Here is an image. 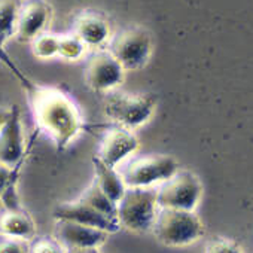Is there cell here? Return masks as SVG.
I'll use <instances>...</instances> for the list:
<instances>
[{
	"label": "cell",
	"instance_id": "cell-7",
	"mask_svg": "<svg viewBox=\"0 0 253 253\" xmlns=\"http://www.w3.org/2000/svg\"><path fill=\"white\" fill-rule=\"evenodd\" d=\"M152 38L142 27H128L110 41L109 51L125 70H139L151 58Z\"/></svg>",
	"mask_w": 253,
	"mask_h": 253
},
{
	"label": "cell",
	"instance_id": "cell-6",
	"mask_svg": "<svg viewBox=\"0 0 253 253\" xmlns=\"http://www.w3.org/2000/svg\"><path fill=\"white\" fill-rule=\"evenodd\" d=\"M201 180L189 170H179L173 177L161 183L157 189L158 206L161 209L194 211L201 200Z\"/></svg>",
	"mask_w": 253,
	"mask_h": 253
},
{
	"label": "cell",
	"instance_id": "cell-8",
	"mask_svg": "<svg viewBox=\"0 0 253 253\" xmlns=\"http://www.w3.org/2000/svg\"><path fill=\"white\" fill-rule=\"evenodd\" d=\"M125 69L110 54V51H97L85 67L86 85L95 92H110L124 79Z\"/></svg>",
	"mask_w": 253,
	"mask_h": 253
},
{
	"label": "cell",
	"instance_id": "cell-14",
	"mask_svg": "<svg viewBox=\"0 0 253 253\" xmlns=\"http://www.w3.org/2000/svg\"><path fill=\"white\" fill-rule=\"evenodd\" d=\"M20 8H21L20 0H0V58L14 70V73H17V76L23 81V84H26L27 79L17 70V67L9 61V58L3 51V43L17 32Z\"/></svg>",
	"mask_w": 253,
	"mask_h": 253
},
{
	"label": "cell",
	"instance_id": "cell-21",
	"mask_svg": "<svg viewBox=\"0 0 253 253\" xmlns=\"http://www.w3.org/2000/svg\"><path fill=\"white\" fill-rule=\"evenodd\" d=\"M21 166V164H20ZM20 166L17 167H9L0 163V197H2L9 188L17 186V179H18V170Z\"/></svg>",
	"mask_w": 253,
	"mask_h": 253
},
{
	"label": "cell",
	"instance_id": "cell-10",
	"mask_svg": "<svg viewBox=\"0 0 253 253\" xmlns=\"http://www.w3.org/2000/svg\"><path fill=\"white\" fill-rule=\"evenodd\" d=\"M26 154L24 136H23V124L20 109L14 106L9 109V116L0 130V163L17 167L21 164Z\"/></svg>",
	"mask_w": 253,
	"mask_h": 253
},
{
	"label": "cell",
	"instance_id": "cell-24",
	"mask_svg": "<svg viewBox=\"0 0 253 253\" xmlns=\"http://www.w3.org/2000/svg\"><path fill=\"white\" fill-rule=\"evenodd\" d=\"M29 250L26 241L0 234V253H29Z\"/></svg>",
	"mask_w": 253,
	"mask_h": 253
},
{
	"label": "cell",
	"instance_id": "cell-3",
	"mask_svg": "<svg viewBox=\"0 0 253 253\" xmlns=\"http://www.w3.org/2000/svg\"><path fill=\"white\" fill-rule=\"evenodd\" d=\"M158 210L157 189L128 188L116 204V219L126 229L145 232L152 229Z\"/></svg>",
	"mask_w": 253,
	"mask_h": 253
},
{
	"label": "cell",
	"instance_id": "cell-20",
	"mask_svg": "<svg viewBox=\"0 0 253 253\" xmlns=\"http://www.w3.org/2000/svg\"><path fill=\"white\" fill-rule=\"evenodd\" d=\"M85 49H86L85 43L76 35L60 36V49H58L60 57L66 60H79L84 55Z\"/></svg>",
	"mask_w": 253,
	"mask_h": 253
},
{
	"label": "cell",
	"instance_id": "cell-5",
	"mask_svg": "<svg viewBox=\"0 0 253 253\" xmlns=\"http://www.w3.org/2000/svg\"><path fill=\"white\" fill-rule=\"evenodd\" d=\"M179 170V164L171 155L152 154L131 160L119 173L126 188H152L164 183Z\"/></svg>",
	"mask_w": 253,
	"mask_h": 253
},
{
	"label": "cell",
	"instance_id": "cell-19",
	"mask_svg": "<svg viewBox=\"0 0 253 253\" xmlns=\"http://www.w3.org/2000/svg\"><path fill=\"white\" fill-rule=\"evenodd\" d=\"M32 48H33V54L38 58H52L55 55H58V49H60V36L51 35V33H43L39 38H36L32 42Z\"/></svg>",
	"mask_w": 253,
	"mask_h": 253
},
{
	"label": "cell",
	"instance_id": "cell-12",
	"mask_svg": "<svg viewBox=\"0 0 253 253\" xmlns=\"http://www.w3.org/2000/svg\"><path fill=\"white\" fill-rule=\"evenodd\" d=\"M49 20L51 8L45 0H27L21 3L15 35L21 42H33L43 35Z\"/></svg>",
	"mask_w": 253,
	"mask_h": 253
},
{
	"label": "cell",
	"instance_id": "cell-18",
	"mask_svg": "<svg viewBox=\"0 0 253 253\" xmlns=\"http://www.w3.org/2000/svg\"><path fill=\"white\" fill-rule=\"evenodd\" d=\"M79 200L86 203L88 206H91L92 209H95L101 214L112 217V219H116V204L100 189V186L95 182H92L86 188V191L82 194V197Z\"/></svg>",
	"mask_w": 253,
	"mask_h": 253
},
{
	"label": "cell",
	"instance_id": "cell-22",
	"mask_svg": "<svg viewBox=\"0 0 253 253\" xmlns=\"http://www.w3.org/2000/svg\"><path fill=\"white\" fill-rule=\"evenodd\" d=\"M66 252L67 249L55 238L38 240L33 246H30V250H29V253H66Z\"/></svg>",
	"mask_w": 253,
	"mask_h": 253
},
{
	"label": "cell",
	"instance_id": "cell-2",
	"mask_svg": "<svg viewBox=\"0 0 253 253\" xmlns=\"http://www.w3.org/2000/svg\"><path fill=\"white\" fill-rule=\"evenodd\" d=\"M152 231L163 244L182 247L200 240L204 234V225L194 211L160 207Z\"/></svg>",
	"mask_w": 253,
	"mask_h": 253
},
{
	"label": "cell",
	"instance_id": "cell-11",
	"mask_svg": "<svg viewBox=\"0 0 253 253\" xmlns=\"http://www.w3.org/2000/svg\"><path fill=\"white\" fill-rule=\"evenodd\" d=\"M137 149V137L130 130L122 128V126H115V128H110L104 133L97 157L104 164L118 169L122 161H125Z\"/></svg>",
	"mask_w": 253,
	"mask_h": 253
},
{
	"label": "cell",
	"instance_id": "cell-9",
	"mask_svg": "<svg viewBox=\"0 0 253 253\" xmlns=\"http://www.w3.org/2000/svg\"><path fill=\"white\" fill-rule=\"evenodd\" d=\"M54 217L55 220H66V222H75L79 225L91 226L95 229H101L107 234L116 232L121 225L116 219L107 217L88 206L86 203L76 200L70 203H63L55 207L54 210Z\"/></svg>",
	"mask_w": 253,
	"mask_h": 253
},
{
	"label": "cell",
	"instance_id": "cell-15",
	"mask_svg": "<svg viewBox=\"0 0 253 253\" xmlns=\"http://www.w3.org/2000/svg\"><path fill=\"white\" fill-rule=\"evenodd\" d=\"M85 46H101L109 41L110 29L104 18L95 14H84L75 23V33Z\"/></svg>",
	"mask_w": 253,
	"mask_h": 253
},
{
	"label": "cell",
	"instance_id": "cell-13",
	"mask_svg": "<svg viewBox=\"0 0 253 253\" xmlns=\"http://www.w3.org/2000/svg\"><path fill=\"white\" fill-rule=\"evenodd\" d=\"M107 238V232L75 222L57 220L55 240L66 249H98Z\"/></svg>",
	"mask_w": 253,
	"mask_h": 253
},
{
	"label": "cell",
	"instance_id": "cell-16",
	"mask_svg": "<svg viewBox=\"0 0 253 253\" xmlns=\"http://www.w3.org/2000/svg\"><path fill=\"white\" fill-rule=\"evenodd\" d=\"M92 164H94V173H95L94 182L115 204H118L121 198L124 197V194L126 192V189H128L121 173L115 167L104 164L98 157L92 158Z\"/></svg>",
	"mask_w": 253,
	"mask_h": 253
},
{
	"label": "cell",
	"instance_id": "cell-4",
	"mask_svg": "<svg viewBox=\"0 0 253 253\" xmlns=\"http://www.w3.org/2000/svg\"><path fill=\"white\" fill-rule=\"evenodd\" d=\"M155 106V98L146 94L110 91L104 100V113L122 128L133 130L151 119Z\"/></svg>",
	"mask_w": 253,
	"mask_h": 253
},
{
	"label": "cell",
	"instance_id": "cell-25",
	"mask_svg": "<svg viewBox=\"0 0 253 253\" xmlns=\"http://www.w3.org/2000/svg\"><path fill=\"white\" fill-rule=\"evenodd\" d=\"M66 253H98L97 249H67Z\"/></svg>",
	"mask_w": 253,
	"mask_h": 253
},
{
	"label": "cell",
	"instance_id": "cell-23",
	"mask_svg": "<svg viewBox=\"0 0 253 253\" xmlns=\"http://www.w3.org/2000/svg\"><path fill=\"white\" fill-rule=\"evenodd\" d=\"M206 253H241V249L228 238H213L206 246Z\"/></svg>",
	"mask_w": 253,
	"mask_h": 253
},
{
	"label": "cell",
	"instance_id": "cell-1",
	"mask_svg": "<svg viewBox=\"0 0 253 253\" xmlns=\"http://www.w3.org/2000/svg\"><path fill=\"white\" fill-rule=\"evenodd\" d=\"M26 89L39 130L46 133L60 151L66 149L84 128L78 106L57 88L36 86L29 82Z\"/></svg>",
	"mask_w": 253,
	"mask_h": 253
},
{
	"label": "cell",
	"instance_id": "cell-17",
	"mask_svg": "<svg viewBox=\"0 0 253 253\" xmlns=\"http://www.w3.org/2000/svg\"><path fill=\"white\" fill-rule=\"evenodd\" d=\"M35 232V223L24 210L5 211L0 216V234L2 235L26 241L30 240Z\"/></svg>",
	"mask_w": 253,
	"mask_h": 253
},
{
	"label": "cell",
	"instance_id": "cell-26",
	"mask_svg": "<svg viewBox=\"0 0 253 253\" xmlns=\"http://www.w3.org/2000/svg\"><path fill=\"white\" fill-rule=\"evenodd\" d=\"M8 116H9V110L0 107V130H2V126H3V124L6 122Z\"/></svg>",
	"mask_w": 253,
	"mask_h": 253
}]
</instances>
